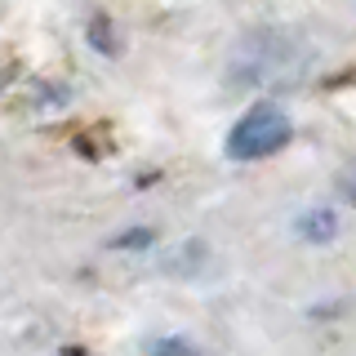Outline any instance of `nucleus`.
<instances>
[{
  "label": "nucleus",
  "mask_w": 356,
  "mask_h": 356,
  "mask_svg": "<svg viewBox=\"0 0 356 356\" xmlns=\"http://www.w3.org/2000/svg\"><path fill=\"white\" fill-rule=\"evenodd\" d=\"M285 143H289V116L281 107H272V103H259V107H250L236 125H232L227 156L232 161H259V156L281 152Z\"/></svg>",
  "instance_id": "obj_1"
}]
</instances>
